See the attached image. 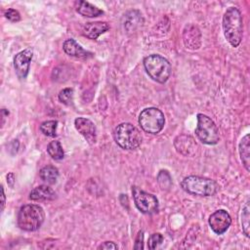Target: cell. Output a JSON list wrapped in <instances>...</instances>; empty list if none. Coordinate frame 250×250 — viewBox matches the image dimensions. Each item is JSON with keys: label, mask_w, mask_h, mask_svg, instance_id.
Instances as JSON below:
<instances>
[{"label": "cell", "mask_w": 250, "mask_h": 250, "mask_svg": "<svg viewBox=\"0 0 250 250\" xmlns=\"http://www.w3.org/2000/svg\"><path fill=\"white\" fill-rule=\"evenodd\" d=\"M143 241H144V233H143V231H139L138 236L136 238L135 245H134V249H143L144 248Z\"/></svg>", "instance_id": "obj_27"}, {"label": "cell", "mask_w": 250, "mask_h": 250, "mask_svg": "<svg viewBox=\"0 0 250 250\" xmlns=\"http://www.w3.org/2000/svg\"><path fill=\"white\" fill-rule=\"evenodd\" d=\"M33 53L30 49H25L18 53L14 58V67L17 76L20 79H25L30 66V62L32 60Z\"/></svg>", "instance_id": "obj_10"}, {"label": "cell", "mask_w": 250, "mask_h": 250, "mask_svg": "<svg viewBox=\"0 0 250 250\" xmlns=\"http://www.w3.org/2000/svg\"><path fill=\"white\" fill-rule=\"evenodd\" d=\"M57 120H47L41 123L39 129L41 133L47 137H56L57 136Z\"/></svg>", "instance_id": "obj_22"}, {"label": "cell", "mask_w": 250, "mask_h": 250, "mask_svg": "<svg viewBox=\"0 0 250 250\" xmlns=\"http://www.w3.org/2000/svg\"><path fill=\"white\" fill-rule=\"evenodd\" d=\"M197 125L195 135L198 140L205 145H216L220 141L219 130L215 122L203 113L197 114Z\"/></svg>", "instance_id": "obj_7"}, {"label": "cell", "mask_w": 250, "mask_h": 250, "mask_svg": "<svg viewBox=\"0 0 250 250\" xmlns=\"http://www.w3.org/2000/svg\"><path fill=\"white\" fill-rule=\"evenodd\" d=\"M157 182L159 184V186L161 187V188L163 189H168L171 185H172V180H171V176L168 173V171L166 170H161L157 176Z\"/></svg>", "instance_id": "obj_23"}, {"label": "cell", "mask_w": 250, "mask_h": 250, "mask_svg": "<svg viewBox=\"0 0 250 250\" xmlns=\"http://www.w3.org/2000/svg\"><path fill=\"white\" fill-rule=\"evenodd\" d=\"M45 220V213L42 207L36 204H26L21 207L18 214V226L26 231L38 229Z\"/></svg>", "instance_id": "obj_3"}, {"label": "cell", "mask_w": 250, "mask_h": 250, "mask_svg": "<svg viewBox=\"0 0 250 250\" xmlns=\"http://www.w3.org/2000/svg\"><path fill=\"white\" fill-rule=\"evenodd\" d=\"M57 197L54 189L46 185H41L34 188L29 193V199L34 201L54 200Z\"/></svg>", "instance_id": "obj_16"}, {"label": "cell", "mask_w": 250, "mask_h": 250, "mask_svg": "<svg viewBox=\"0 0 250 250\" xmlns=\"http://www.w3.org/2000/svg\"><path fill=\"white\" fill-rule=\"evenodd\" d=\"M115 143L123 149L132 150L139 147L142 144V134L137 127L131 123H121L113 131Z\"/></svg>", "instance_id": "obj_5"}, {"label": "cell", "mask_w": 250, "mask_h": 250, "mask_svg": "<svg viewBox=\"0 0 250 250\" xmlns=\"http://www.w3.org/2000/svg\"><path fill=\"white\" fill-rule=\"evenodd\" d=\"M62 49L64 51V53L70 57H74V58H79V59H87L89 57H91V53L87 52L86 50H84L80 44H78L74 39L69 38L66 39L63 42L62 45Z\"/></svg>", "instance_id": "obj_14"}, {"label": "cell", "mask_w": 250, "mask_h": 250, "mask_svg": "<svg viewBox=\"0 0 250 250\" xmlns=\"http://www.w3.org/2000/svg\"><path fill=\"white\" fill-rule=\"evenodd\" d=\"M1 191H2V195H1V197H2V206H1V210L3 211L4 210V206H5V203H6V196H5V192H4V188H3V187H1Z\"/></svg>", "instance_id": "obj_30"}, {"label": "cell", "mask_w": 250, "mask_h": 250, "mask_svg": "<svg viewBox=\"0 0 250 250\" xmlns=\"http://www.w3.org/2000/svg\"><path fill=\"white\" fill-rule=\"evenodd\" d=\"M222 26L227 41L236 48L243 37V17L236 7H229L226 10Z\"/></svg>", "instance_id": "obj_1"}, {"label": "cell", "mask_w": 250, "mask_h": 250, "mask_svg": "<svg viewBox=\"0 0 250 250\" xmlns=\"http://www.w3.org/2000/svg\"><path fill=\"white\" fill-rule=\"evenodd\" d=\"M239 154L243 166L249 172L250 171V138L249 134L245 135L239 143Z\"/></svg>", "instance_id": "obj_18"}, {"label": "cell", "mask_w": 250, "mask_h": 250, "mask_svg": "<svg viewBox=\"0 0 250 250\" xmlns=\"http://www.w3.org/2000/svg\"><path fill=\"white\" fill-rule=\"evenodd\" d=\"M75 10L76 12L86 18H95L104 14V11L94 6L93 4L86 1H77L75 2Z\"/></svg>", "instance_id": "obj_17"}, {"label": "cell", "mask_w": 250, "mask_h": 250, "mask_svg": "<svg viewBox=\"0 0 250 250\" xmlns=\"http://www.w3.org/2000/svg\"><path fill=\"white\" fill-rule=\"evenodd\" d=\"M59 100L61 103L70 105L73 101V89L72 88H64L59 94Z\"/></svg>", "instance_id": "obj_24"}, {"label": "cell", "mask_w": 250, "mask_h": 250, "mask_svg": "<svg viewBox=\"0 0 250 250\" xmlns=\"http://www.w3.org/2000/svg\"><path fill=\"white\" fill-rule=\"evenodd\" d=\"M76 130L90 143L94 144L97 140V130L94 122L85 117H77L74 120Z\"/></svg>", "instance_id": "obj_11"}, {"label": "cell", "mask_w": 250, "mask_h": 250, "mask_svg": "<svg viewBox=\"0 0 250 250\" xmlns=\"http://www.w3.org/2000/svg\"><path fill=\"white\" fill-rule=\"evenodd\" d=\"M132 193L135 205L139 211L146 215H151L158 211V200L153 194L138 187H132Z\"/></svg>", "instance_id": "obj_8"}, {"label": "cell", "mask_w": 250, "mask_h": 250, "mask_svg": "<svg viewBox=\"0 0 250 250\" xmlns=\"http://www.w3.org/2000/svg\"><path fill=\"white\" fill-rule=\"evenodd\" d=\"M110 28L109 24L105 21H93V22H87L82 30V33L85 37L96 40L98 37L106 32Z\"/></svg>", "instance_id": "obj_12"}, {"label": "cell", "mask_w": 250, "mask_h": 250, "mask_svg": "<svg viewBox=\"0 0 250 250\" xmlns=\"http://www.w3.org/2000/svg\"><path fill=\"white\" fill-rule=\"evenodd\" d=\"M5 17L12 22L21 21V14L15 9H8L5 11Z\"/></svg>", "instance_id": "obj_26"}, {"label": "cell", "mask_w": 250, "mask_h": 250, "mask_svg": "<svg viewBox=\"0 0 250 250\" xmlns=\"http://www.w3.org/2000/svg\"><path fill=\"white\" fill-rule=\"evenodd\" d=\"M39 176L41 180L46 184L54 185L58 181L59 170L53 165H47V166H44L39 171Z\"/></svg>", "instance_id": "obj_19"}, {"label": "cell", "mask_w": 250, "mask_h": 250, "mask_svg": "<svg viewBox=\"0 0 250 250\" xmlns=\"http://www.w3.org/2000/svg\"><path fill=\"white\" fill-rule=\"evenodd\" d=\"M144 66L148 76L158 83H165L172 72L169 61L157 54L146 57L144 59Z\"/></svg>", "instance_id": "obj_4"}, {"label": "cell", "mask_w": 250, "mask_h": 250, "mask_svg": "<svg viewBox=\"0 0 250 250\" xmlns=\"http://www.w3.org/2000/svg\"><path fill=\"white\" fill-rule=\"evenodd\" d=\"M139 124L146 133L158 134L164 127L165 117L160 109L146 107L139 115Z\"/></svg>", "instance_id": "obj_6"}, {"label": "cell", "mask_w": 250, "mask_h": 250, "mask_svg": "<svg viewBox=\"0 0 250 250\" xmlns=\"http://www.w3.org/2000/svg\"><path fill=\"white\" fill-rule=\"evenodd\" d=\"M47 152L48 154L55 160H61L64 156V152L61 143L57 140L52 141L47 146Z\"/></svg>", "instance_id": "obj_20"}, {"label": "cell", "mask_w": 250, "mask_h": 250, "mask_svg": "<svg viewBox=\"0 0 250 250\" xmlns=\"http://www.w3.org/2000/svg\"><path fill=\"white\" fill-rule=\"evenodd\" d=\"M208 223L211 229L216 234H223L229 228L231 224V218L226 210L219 209L210 215Z\"/></svg>", "instance_id": "obj_9"}, {"label": "cell", "mask_w": 250, "mask_h": 250, "mask_svg": "<svg viewBox=\"0 0 250 250\" xmlns=\"http://www.w3.org/2000/svg\"><path fill=\"white\" fill-rule=\"evenodd\" d=\"M7 184H8L11 188L14 187V184H15V175H14V173H9V174L7 175Z\"/></svg>", "instance_id": "obj_29"}, {"label": "cell", "mask_w": 250, "mask_h": 250, "mask_svg": "<svg viewBox=\"0 0 250 250\" xmlns=\"http://www.w3.org/2000/svg\"><path fill=\"white\" fill-rule=\"evenodd\" d=\"M175 147L178 152L184 155H192L197 148V145L193 142V139L189 136H179L175 139Z\"/></svg>", "instance_id": "obj_13"}, {"label": "cell", "mask_w": 250, "mask_h": 250, "mask_svg": "<svg viewBox=\"0 0 250 250\" xmlns=\"http://www.w3.org/2000/svg\"><path fill=\"white\" fill-rule=\"evenodd\" d=\"M181 188L188 193L197 196H212L219 190V185L211 179L188 176L181 182Z\"/></svg>", "instance_id": "obj_2"}, {"label": "cell", "mask_w": 250, "mask_h": 250, "mask_svg": "<svg viewBox=\"0 0 250 250\" xmlns=\"http://www.w3.org/2000/svg\"><path fill=\"white\" fill-rule=\"evenodd\" d=\"M163 236L161 233H152L149 237H148V240H147V247L148 249L150 250H153V249H156L159 245H161L163 243Z\"/></svg>", "instance_id": "obj_25"}, {"label": "cell", "mask_w": 250, "mask_h": 250, "mask_svg": "<svg viewBox=\"0 0 250 250\" xmlns=\"http://www.w3.org/2000/svg\"><path fill=\"white\" fill-rule=\"evenodd\" d=\"M249 219H250V208H249V200H247L242 208L241 213V225H242V231L246 237L250 236V226H249Z\"/></svg>", "instance_id": "obj_21"}, {"label": "cell", "mask_w": 250, "mask_h": 250, "mask_svg": "<svg viewBox=\"0 0 250 250\" xmlns=\"http://www.w3.org/2000/svg\"><path fill=\"white\" fill-rule=\"evenodd\" d=\"M200 31L194 25H187L184 30V43L187 48L195 50L200 46Z\"/></svg>", "instance_id": "obj_15"}, {"label": "cell", "mask_w": 250, "mask_h": 250, "mask_svg": "<svg viewBox=\"0 0 250 250\" xmlns=\"http://www.w3.org/2000/svg\"><path fill=\"white\" fill-rule=\"evenodd\" d=\"M117 248H118V246L112 241H105L98 247V249H106V250L107 249H117Z\"/></svg>", "instance_id": "obj_28"}]
</instances>
